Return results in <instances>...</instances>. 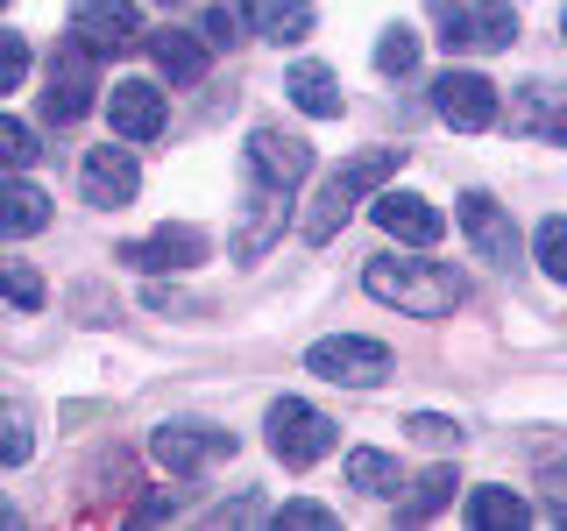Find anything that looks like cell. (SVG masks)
<instances>
[{
  "instance_id": "1",
  "label": "cell",
  "mask_w": 567,
  "mask_h": 531,
  "mask_svg": "<svg viewBox=\"0 0 567 531\" xmlns=\"http://www.w3.org/2000/svg\"><path fill=\"white\" fill-rule=\"evenodd\" d=\"M362 291L383 298V305L412 312V319H447L461 298H468V283H461L447 262H404V256H377L362 270Z\"/></svg>"
},
{
  "instance_id": "2",
  "label": "cell",
  "mask_w": 567,
  "mask_h": 531,
  "mask_svg": "<svg viewBox=\"0 0 567 531\" xmlns=\"http://www.w3.org/2000/svg\"><path fill=\"white\" fill-rule=\"evenodd\" d=\"M398 164H404V149H362V156H348V164L333 170L327 185H319V199H312V212H306V241L327 248V241L348 227L354 199H369L383 177H398Z\"/></svg>"
},
{
  "instance_id": "3",
  "label": "cell",
  "mask_w": 567,
  "mask_h": 531,
  "mask_svg": "<svg viewBox=\"0 0 567 531\" xmlns=\"http://www.w3.org/2000/svg\"><path fill=\"white\" fill-rule=\"evenodd\" d=\"M93 64H100V58L79 43V35H64V43L50 50V93H43V114L58 121V128H71V121L93 114V93H100Z\"/></svg>"
},
{
  "instance_id": "4",
  "label": "cell",
  "mask_w": 567,
  "mask_h": 531,
  "mask_svg": "<svg viewBox=\"0 0 567 531\" xmlns=\"http://www.w3.org/2000/svg\"><path fill=\"white\" fill-rule=\"evenodd\" d=\"M270 447H277L284 468H312V460L333 454V418L298 404V397H277L270 404Z\"/></svg>"
},
{
  "instance_id": "5",
  "label": "cell",
  "mask_w": 567,
  "mask_h": 531,
  "mask_svg": "<svg viewBox=\"0 0 567 531\" xmlns=\"http://www.w3.org/2000/svg\"><path fill=\"white\" fill-rule=\"evenodd\" d=\"M306 368H312V376H327V383L369 389V383L390 376V347L383 341H362V333H333V341H312L306 347Z\"/></svg>"
},
{
  "instance_id": "6",
  "label": "cell",
  "mask_w": 567,
  "mask_h": 531,
  "mask_svg": "<svg viewBox=\"0 0 567 531\" xmlns=\"http://www.w3.org/2000/svg\"><path fill=\"white\" fill-rule=\"evenodd\" d=\"M433 14H440V43L447 50H511V35H518V14L504 0H483V8L433 0Z\"/></svg>"
},
{
  "instance_id": "7",
  "label": "cell",
  "mask_w": 567,
  "mask_h": 531,
  "mask_svg": "<svg viewBox=\"0 0 567 531\" xmlns=\"http://www.w3.org/2000/svg\"><path fill=\"white\" fill-rule=\"evenodd\" d=\"M71 35H79L93 58H128L142 43V14L128 0H79V8H71Z\"/></svg>"
},
{
  "instance_id": "8",
  "label": "cell",
  "mask_w": 567,
  "mask_h": 531,
  "mask_svg": "<svg viewBox=\"0 0 567 531\" xmlns=\"http://www.w3.org/2000/svg\"><path fill=\"white\" fill-rule=\"evenodd\" d=\"M433 114L447 121V128H461V135H483L496 121V85L483 71H440L433 79Z\"/></svg>"
},
{
  "instance_id": "9",
  "label": "cell",
  "mask_w": 567,
  "mask_h": 531,
  "mask_svg": "<svg viewBox=\"0 0 567 531\" xmlns=\"http://www.w3.org/2000/svg\"><path fill=\"white\" fill-rule=\"evenodd\" d=\"M461 235L475 241V256L496 262V270H511L518 262V227H511V212L489 199V191H461Z\"/></svg>"
},
{
  "instance_id": "10",
  "label": "cell",
  "mask_w": 567,
  "mask_h": 531,
  "mask_svg": "<svg viewBox=\"0 0 567 531\" xmlns=\"http://www.w3.org/2000/svg\"><path fill=\"white\" fill-rule=\"evenodd\" d=\"M150 454H156V468H171V475H199L206 460L235 454V433H213V425H164V433L150 439Z\"/></svg>"
},
{
  "instance_id": "11",
  "label": "cell",
  "mask_w": 567,
  "mask_h": 531,
  "mask_svg": "<svg viewBox=\"0 0 567 531\" xmlns=\"http://www.w3.org/2000/svg\"><path fill=\"white\" fill-rule=\"evenodd\" d=\"M369 220H377L383 235H398V241H419V248H433L440 235H447L440 206H433V199H419V191H377Z\"/></svg>"
},
{
  "instance_id": "12",
  "label": "cell",
  "mask_w": 567,
  "mask_h": 531,
  "mask_svg": "<svg viewBox=\"0 0 567 531\" xmlns=\"http://www.w3.org/2000/svg\"><path fill=\"white\" fill-rule=\"evenodd\" d=\"M306 170H312V149H306L298 135H284V128H256V135H248V177L291 191Z\"/></svg>"
},
{
  "instance_id": "13",
  "label": "cell",
  "mask_w": 567,
  "mask_h": 531,
  "mask_svg": "<svg viewBox=\"0 0 567 531\" xmlns=\"http://www.w3.org/2000/svg\"><path fill=\"white\" fill-rule=\"evenodd\" d=\"M106 121L128 142H156L164 135V93H156L150 79H121L114 93H106Z\"/></svg>"
},
{
  "instance_id": "14",
  "label": "cell",
  "mask_w": 567,
  "mask_h": 531,
  "mask_svg": "<svg viewBox=\"0 0 567 531\" xmlns=\"http://www.w3.org/2000/svg\"><path fill=\"white\" fill-rule=\"evenodd\" d=\"M121 262L128 270H192V262H206V235L199 227H156L150 241L121 248Z\"/></svg>"
},
{
  "instance_id": "15",
  "label": "cell",
  "mask_w": 567,
  "mask_h": 531,
  "mask_svg": "<svg viewBox=\"0 0 567 531\" xmlns=\"http://www.w3.org/2000/svg\"><path fill=\"white\" fill-rule=\"evenodd\" d=\"M135 191H142V170H135L128 149H114V142H106V149H85V199L93 206H128Z\"/></svg>"
},
{
  "instance_id": "16",
  "label": "cell",
  "mask_w": 567,
  "mask_h": 531,
  "mask_svg": "<svg viewBox=\"0 0 567 531\" xmlns=\"http://www.w3.org/2000/svg\"><path fill=\"white\" fill-rule=\"evenodd\" d=\"M50 227V191H35L29 177H0V241H22Z\"/></svg>"
},
{
  "instance_id": "17",
  "label": "cell",
  "mask_w": 567,
  "mask_h": 531,
  "mask_svg": "<svg viewBox=\"0 0 567 531\" xmlns=\"http://www.w3.org/2000/svg\"><path fill=\"white\" fill-rule=\"evenodd\" d=\"M511 128L518 135H546V142H567V93L560 85H525L511 100Z\"/></svg>"
},
{
  "instance_id": "18",
  "label": "cell",
  "mask_w": 567,
  "mask_h": 531,
  "mask_svg": "<svg viewBox=\"0 0 567 531\" xmlns=\"http://www.w3.org/2000/svg\"><path fill=\"white\" fill-rule=\"evenodd\" d=\"M248 22L270 43H306L312 35V0H248Z\"/></svg>"
},
{
  "instance_id": "19",
  "label": "cell",
  "mask_w": 567,
  "mask_h": 531,
  "mask_svg": "<svg viewBox=\"0 0 567 531\" xmlns=\"http://www.w3.org/2000/svg\"><path fill=\"white\" fill-rule=\"evenodd\" d=\"M284 93L306 106L312 121H333V114H341V85H333L327 64H291V71H284Z\"/></svg>"
},
{
  "instance_id": "20",
  "label": "cell",
  "mask_w": 567,
  "mask_h": 531,
  "mask_svg": "<svg viewBox=\"0 0 567 531\" xmlns=\"http://www.w3.org/2000/svg\"><path fill=\"white\" fill-rule=\"evenodd\" d=\"M150 58H156V71H164V79H177V85H199V79H206V50L192 43V35H177V29L150 35Z\"/></svg>"
},
{
  "instance_id": "21",
  "label": "cell",
  "mask_w": 567,
  "mask_h": 531,
  "mask_svg": "<svg viewBox=\"0 0 567 531\" xmlns=\"http://www.w3.org/2000/svg\"><path fill=\"white\" fill-rule=\"evenodd\" d=\"M454 468H447V460H440V468H425L419 475V482H412V496H404V503H398V518L404 524H419V518H433V510H447L454 503Z\"/></svg>"
},
{
  "instance_id": "22",
  "label": "cell",
  "mask_w": 567,
  "mask_h": 531,
  "mask_svg": "<svg viewBox=\"0 0 567 531\" xmlns=\"http://www.w3.org/2000/svg\"><path fill=\"white\" fill-rule=\"evenodd\" d=\"M348 482L362 496H398V460L377 454V447H354L348 454Z\"/></svg>"
},
{
  "instance_id": "23",
  "label": "cell",
  "mask_w": 567,
  "mask_h": 531,
  "mask_svg": "<svg viewBox=\"0 0 567 531\" xmlns=\"http://www.w3.org/2000/svg\"><path fill=\"white\" fill-rule=\"evenodd\" d=\"M468 524H475V531L525 524V496H511V489H475V496H468Z\"/></svg>"
},
{
  "instance_id": "24",
  "label": "cell",
  "mask_w": 567,
  "mask_h": 531,
  "mask_svg": "<svg viewBox=\"0 0 567 531\" xmlns=\"http://www.w3.org/2000/svg\"><path fill=\"white\" fill-rule=\"evenodd\" d=\"M0 298H8V305H22V312H35L50 291H43V277H35L29 262H8V256H0Z\"/></svg>"
},
{
  "instance_id": "25",
  "label": "cell",
  "mask_w": 567,
  "mask_h": 531,
  "mask_svg": "<svg viewBox=\"0 0 567 531\" xmlns=\"http://www.w3.org/2000/svg\"><path fill=\"white\" fill-rule=\"evenodd\" d=\"M532 248H539V270L554 277V283H567V220H539Z\"/></svg>"
},
{
  "instance_id": "26",
  "label": "cell",
  "mask_w": 567,
  "mask_h": 531,
  "mask_svg": "<svg viewBox=\"0 0 567 531\" xmlns=\"http://www.w3.org/2000/svg\"><path fill=\"white\" fill-rule=\"evenodd\" d=\"M35 156H43V149H35V135L22 128V121L0 114V170H22V164H35Z\"/></svg>"
},
{
  "instance_id": "27",
  "label": "cell",
  "mask_w": 567,
  "mask_h": 531,
  "mask_svg": "<svg viewBox=\"0 0 567 531\" xmlns=\"http://www.w3.org/2000/svg\"><path fill=\"white\" fill-rule=\"evenodd\" d=\"M377 64H383V71H398V79H404V71L419 64V35H412V29H390L383 43H377Z\"/></svg>"
},
{
  "instance_id": "28",
  "label": "cell",
  "mask_w": 567,
  "mask_h": 531,
  "mask_svg": "<svg viewBox=\"0 0 567 531\" xmlns=\"http://www.w3.org/2000/svg\"><path fill=\"white\" fill-rule=\"evenodd\" d=\"M22 79H29V43H22V35H8V29H0V93H14Z\"/></svg>"
},
{
  "instance_id": "29",
  "label": "cell",
  "mask_w": 567,
  "mask_h": 531,
  "mask_svg": "<svg viewBox=\"0 0 567 531\" xmlns=\"http://www.w3.org/2000/svg\"><path fill=\"white\" fill-rule=\"evenodd\" d=\"M277 524H312V531H327V524H333V510H327V503H306V496H298V503H284V510H277Z\"/></svg>"
},
{
  "instance_id": "30",
  "label": "cell",
  "mask_w": 567,
  "mask_h": 531,
  "mask_svg": "<svg viewBox=\"0 0 567 531\" xmlns=\"http://www.w3.org/2000/svg\"><path fill=\"white\" fill-rule=\"evenodd\" d=\"M412 439H425V447H454V439H461V425H447V418H412Z\"/></svg>"
},
{
  "instance_id": "31",
  "label": "cell",
  "mask_w": 567,
  "mask_h": 531,
  "mask_svg": "<svg viewBox=\"0 0 567 531\" xmlns=\"http://www.w3.org/2000/svg\"><path fill=\"white\" fill-rule=\"evenodd\" d=\"M206 43H213V50L235 43V14H227V8H206Z\"/></svg>"
},
{
  "instance_id": "32",
  "label": "cell",
  "mask_w": 567,
  "mask_h": 531,
  "mask_svg": "<svg viewBox=\"0 0 567 531\" xmlns=\"http://www.w3.org/2000/svg\"><path fill=\"white\" fill-rule=\"evenodd\" d=\"M262 518V503H248V496H241V503H220V510H213V524H256Z\"/></svg>"
},
{
  "instance_id": "33",
  "label": "cell",
  "mask_w": 567,
  "mask_h": 531,
  "mask_svg": "<svg viewBox=\"0 0 567 531\" xmlns=\"http://www.w3.org/2000/svg\"><path fill=\"white\" fill-rule=\"evenodd\" d=\"M171 510H177V503H171V496H142V503H135V524H164V518H171Z\"/></svg>"
},
{
  "instance_id": "34",
  "label": "cell",
  "mask_w": 567,
  "mask_h": 531,
  "mask_svg": "<svg viewBox=\"0 0 567 531\" xmlns=\"http://www.w3.org/2000/svg\"><path fill=\"white\" fill-rule=\"evenodd\" d=\"M539 475H546V489H554V496H567V454H554Z\"/></svg>"
},
{
  "instance_id": "35",
  "label": "cell",
  "mask_w": 567,
  "mask_h": 531,
  "mask_svg": "<svg viewBox=\"0 0 567 531\" xmlns=\"http://www.w3.org/2000/svg\"><path fill=\"white\" fill-rule=\"evenodd\" d=\"M0 524H14V510H8V496H0Z\"/></svg>"
},
{
  "instance_id": "36",
  "label": "cell",
  "mask_w": 567,
  "mask_h": 531,
  "mask_svg": "<svg viewBox=\"0 0 567 531\" xmlns=\"http://www.w3.org/2000/svg\"><path fill=\"white\" fill-rule=\"evenodd\" d=\"M560 35H567V14H560Z\"/></svg>"
},
{
  "instance_id": "37",
  "label": "cell",
  "mask_w": 567,
  "mask_h": 531,
  "mask_svg": "<svg viewBox=\"0 0 567 531\" xmlns=\"http://www.w3.org/2000/svg\"><path fill=\"white\" fill-rule=\"evenodd\" d=\"M164 8H177V0H164Z\"/></svg>"
},
{
  "instance_id": "38",
  "label": "cell",
  "mask_w": 567,
  "mask_h": 531,
  "mask_svg": "<svg viewBox=\"0 0 567 531\" xmlns=\"http://www.w3.org/2000/svg\"><path fill=\"white\" fill-rule=\"evenodd\" d=\"M0 8H8V0H0Z\"/></svg>"
}]
</instances>
